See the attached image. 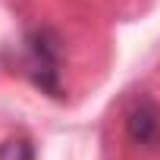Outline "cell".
Here are the masks:
<instances>
[{
  "label": "cell",
  "mask_w": 160,
  "mask_h": 160,
  "mask_svg": "<svg viewBox=\"0 0 160 160\" xmlns=\"http://www.w3.org/2000/svg\"><path fill=\"white\" fill-rule=\"evenodd\" d=\"M25 75L50 98H63L60 82V38L53 28H35L25 35Z\"/></svg>",
  "instance_id": "6da1fadb"
},
{
  "label": "cell",
  "mask_w": 160,
  "mask_h": 160,
  "mask_svg": "<svg viewBox=\"0 0 160 160\" xmlns=\"http://www.w3.org/2000/svg\"><path fill=\"white\" fill-rule=\"evenodd\" d=\"M126 135L138 148H160V104L154 98H138L129 107Z\"/></svg>",
  "instance_id": "7a4b0ae2"
},
{
  "label": "cell",
  "mask_w": 160,
  "mask_h": 160,
  "mask_svg": "<svg viewBox=\"0 0 160 160\" xmlns=\"http://www.w3.org/2000/svg\"><path fill=\"white\" fill-rule=\"evenodd\" d=\"M0 160H35V144L28 135H13L0 141Z\"/></svg>",
  "instance_id": "3957f363"
}]
</instances>
